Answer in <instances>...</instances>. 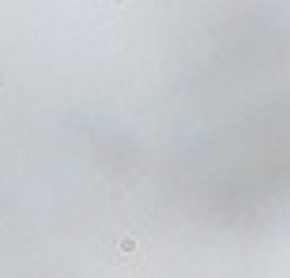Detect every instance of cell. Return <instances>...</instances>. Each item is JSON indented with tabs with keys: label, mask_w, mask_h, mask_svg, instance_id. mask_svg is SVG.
Returning a JSON list of instances; mask_svg holds the SVG:
<instances>
[{
	"label": "cell",
	"mask_w": 290,
	"mask_h": 278,
	"mask_svg": "<svg viewBox=\"0 0 290 278\" xmlns=\"http://www.w3.org/2000/svg\"><path fill=\"white\" fill-rule=\"evenodd\" d=\"M121 252H136V248H140V241H136V237H125V241H121Z\"/></svg>",
	"instance_id": "cell-1"
},
{
	"label": "cell",
	"mask_w": 290,
	"mask_h": 278,
	"mask_svg": "<svg viewBox=\"0 0 290 278\" xmlns=\"http://www.w3.org/2000/svg\"><path fill=\"white\" fill-rule=\"evenodd\" d=\"M0 87H4V72H0Z\"/></svg>",
	"instance_id": "cell-2"
},
{
	"label": "cell",
	"mask_w": 290,
	"mask_h": 278,
	"mask_svg": "<svg viewBox=\"0 0 290 278\" xmlns=\"http://www.w3.org/2000/svg\"><path fill=\"white\" fill-rule=\"evenodd\" d=\"M113 4H125V0H113Z\"/></svg>",
	"instance_id": "cell-3"
}]
</instances>
